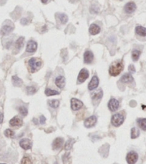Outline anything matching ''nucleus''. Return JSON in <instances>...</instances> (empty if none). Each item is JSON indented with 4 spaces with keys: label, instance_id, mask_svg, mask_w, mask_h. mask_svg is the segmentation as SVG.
Segmentation results:
<instances>
[{
    "label": "nucleus",
    "instance_id": "5",
    "mask_svg": "<svg viewBox=\"0 0 146 164\" xmlns=\"http://www.w3.org/2000/svg\"><path fill=\"white\" fill-rule=\"evenodd\" d=\"M88 77H89L88 71H87V69L83 68L82 69V70L80 71V73H79L78 77H77V80H78V82L80 83H82L85 82Z\"/></svg>",
    "mask_w": 146,
    "mask_h": 164
},
{
    "label": "nucleus",
    "instance_id": "23",
    "mask_svg": "<svg viewBox=\"0 0 146 164\" xmlns=\"http://www.w3.org/2000/svg\"><path fill=\"white\" fill-rule=\"evenodd\" d=\"M137 124L140 126V127L143 130L146 131V118L137 119Z\"/></svg>",
    "mask_w": 146,
    "mask_h": 164
},
{
    "label": "nucleus",
    "instance_id": "13",
    "mask_svg": "<svg viewBox=\"0 0 146 164\" xmlns=\"http://www.w3.org/2000/svg\"><path fill=\"white\" fill-rule=\"evenodd\" d=\"M94 56L93 53H92V51H87L84 54V62L85 63H92V61L93 60Z\"/></svg>",
    "mask_w": 146,
    "mask_h": 164
},
{
    "label": "nucleus",
    "instance_id": "21",
    "mask_svg": "<svg viewBox=\"0 0 146 164\" xmlns=\"http://www.w3.org/2000/svg\"><path fill=\"white\" fill-rule=\"evenodd\" d=\"M24 39L25 38H24L23 37H20V38L16 41V43H15V48H16L18 51H20V50L23 47L24 41H25V40Z\"/></svg>",
    "mask_w": 146,
    "mask_h": 164
},
{
    "label": "nucleus",
    "instance_id": "32",
    "mask_svg": "<svg viewBox=\"0 0 146 164\" xmlns=\"http://www.w3.org/2000/svg\"><path fill=\"white\" fill-rule=\"evenodd\" d=\"M21 164H32V161L30 157L25 156L23 158H22Z\"/></svg>",
    "mask_w": 146,
    "mask_h": 164
},
{
    "label": "nucleus",
    "instance_id": "11",
    "mask_svg": "<svg viewBox=\"0 0 146 164\" xmlns=\"http://www.w3.org/2000/svg\"><path fill=\"white\" fill-rule=\"evenodd\" d=\"M20 145L23 149L29 150L32 148V143L30 141V140L27 139V138H24V139H22L20 140Z\"/></svg>",
    "mask_w": 146,
    "mask_h": 164
},
{
    "label": "nucleus",
    "instance_id": "16",
    "mask_svg": "<svg viewBox=\"0 0 146 164\" xmlns=\"http://www.w3.org/2000/svg\"><path fill=\"white\" fill-rule=\"evenodd\" d=\"M55 84L57 86V87H59L60 89H62L64 88L65 85V79L64 76H60L57 77L55 79Z\"/></svg>",
    "mask_w": 146,
    "mask_h": 164
},
{
    "label": "nucleus",
    "instance_id": "1",
    "mask_svg": "<svg viewBox=\"0 0 146 164\" xmlns=\"http://www.w3.org/2000/svg\"><path fill=\"white\" fill-rule=\"evenodd\" d=\"M123 70V63L121 61L115 62L110 65L109 68V73L113 76H116L121 73Z\"/></svg>",
    "mask_w": 146,
    "mask_h": 164
},
{
    "label": "nucleus",
    "instance_id": "2",
    "mask_svg": "<svg viewBox=\"0 0 146 164\" xmlns=\"http://www.w3.org/2000/svg\"><path fill=\"white\" fill-rule=\"evenodd\" d=\"M29 65L31 69V71L34 72L37 70H38L39 67L42 65V62L41 60L37 58H32L28 61Z\"/></svg>",
    "mask_w": 146,
    "mask_h": 164
},
{
    "label": "nucleus",
    "instance_id": "10",
    "mask_svg": "<svg viewBox=\"0 0 146 164\" xmlns=\"http://www.w3.org/2000/svg\"><path fill=\"white\" fill-rule=\"evenodd\" d=\"M98 84H99L98 78L96 76H94L92 78L90 82L89 83V84H88L89 90H90V91L94 90V89H96V88L98 86Z\"/></svg>",
    "mask_w": 146,
    "mask_h": 164
},
{
    "label": "nucleus",
    "instance_id": "3",
    "mask_svg": "<svg viewBox=\"0 0 146 164\" xmlns=\"http://www.w3.org/2000/svg\"><path fill=\"white\" fill-rule=\"evenodd\" d=\"M112 124L115 127H119L124 122V117L120 114H115L112 117Z\"/></svg>",
    "mask_w": 146,
    "mask_h": 164
},
{
    "label": "nucleus",
    "instance_id": "33",
    "mask_svg": "<svg viewBox=\"0 0 146 164\" xmlns=\"http://www.w3.org/2000/svg\"><path fill=\"white\" fill-rule=\"evenodd\" d=\"M19 111H20V114L22 116H26L27 113H28V111H27V108L25 107H19Z\"/></svg>",
    "mask_w": 146,
    "mask_h": 164
},
{
    "label": "nucleus",
    "instance_id": "27",
    "mask_svg": "<svg viewBox=\"0 0 146 164\" xmlns=\"http://www.w3.org/2000/svg\"><path fill=\"white\" fill-rule=\"evenodd\" d=\"M58 18L62 24H65L68 20V17L65 14H57Z\"/></svg>",
    "mask_w": 146,
    "mask_h": 164
},
{
    "label": "nucleus",
    "instance_id": "19",
    "mask_svg": "<svg viewBox=\"0 0 146 164\" xmlns=\"http://www.w3.org/2000/svg\"><path fill=\"white\" fill-rule=\"evenodd\" d=\"M135 32L138 35L145 37L146 36V27H142V26H137L136 28H135Z\"/></svg>",
    "mask_w": 146,
    "mask_h": 164
},
{
    "label": "nucleus",
    "instance_id": "20",
    "mask_svg": "<svg viewBox=\"0 0 146 164\" xmlns=\"http://www.w3.org/2000/svg\"><path fill=\"white\" fill-rule=\"evenodd\" d=\"M13 30V27H11L9 25H4L3 26L1 30V34L3 35H8L9 33L12 32Z\"/></svg>",
    "mask_w": 146,
    "mask_h": 164
},
{
    "label": "nucleus",
    "instance_id": "22",
    "mask_svg": "<svg viewBox=\"0 0 146 164\" xmlns=\"http://www.w3.org/2000/svg\"><path fill=\"white\" fill-rule=\"evenodd\" d=\"M102 97V91L101 89H99L98 91H95V92L92 94V98L94 100H98L100 99Z\"/></svg>",
    "mask_w": 146,
    "mask_h": 164
},
{
    "label": "nucleus",
    "instance_id": "39",
    "mask_svg": "<svg viewBox=\"0 0 146 164\" xmlns=\"http://www.w3.org/2000/svg\"><path fill=\"white\" fill-rule=\"evenodd\" d=\"M77 0H70V1H71V2H75V1H77Z\"/></svg>",
    "mask_w": 146,
    "mask_h": 164
},
{
    "label": "nucleus",
    "instance_id": "29",
    "mask_svg": "<svg viewBox=\"0 0 146 164\" xmlns=\"http://www.w3.org/2000/svg\"><path fill=\"white\" fill-rule=\"evenodd\" d=\"M59 94H60L59 91L52 90V89H47L45 90V94L47 95V96H54V95H57Z\"/></svg>",
    "mask_w": 146,
    "mask_h": 164
},
{
    "label": "nucleus",
    "instance_id": "30",
    "mask_svg": "<svg viewBox=\"0 0 146 164\" xmlns=\"http://www.w3.org/2000/svg\"><path fill=\"white\" fill-rule=\"evenodd\" d=\"M74 143V140L73 139H70L68 141H67L66 144H65V149L66 150V151H69V150H70L72 148V147H73V145Z\"/></svg>",
    "mask_w": 146,
    "mask_h": 164
},
{
    "label": "nucleus",
    "instance_id": "12",
    "mask_svg": "<svg viewBox=\"0 0 146 164\" xmlns=\"http://www.w3.org/2000/svg\"><path fill=\"white\" fill-rule=\"evenodd\" d=\"M136 10V5L134 2H128L125 4L124 10L126 13L128 14H131L133 13V12L135 11Z\"/></svg>",
    "mask_w": 146,
    "mask_h": 164
},
{
    "label": "nucleus",
    "instance_id": "31",
    "mask_svg": "<svg viewBox=\"0 0 146 164\" xmlns=\"http://www.w3.org/2000/svg\"><path fill=\"white\" fill-rule=\"evenodd\" d=\"M4 135L6 137L12 138H14V136H15V132L10 129H7L6 130L4 131Z\"/></svg>",
    "mask_w": 146,
    "mask_h": 164
},
{
    "label": "nucleus",
    "instance_id": "40",
    "mask_svg": "<svg viewBox=\"0 0 146 164\" xmlns=\"http://www.w3.org/2000/svg\"><path fill=\"white\" fill-rule=\"evenodd\" d=\"M0 164H6V163H0Z\"/></svg>",
    "mask_w": 146,
    "mask_h": 164
},
{
    "label": "nucleus",
    "instance_id": "9",
    "mask_svg": "<svg viewBox=\"0 0 146 164\" xmlns=\"http://www.w3.org/2000/svg\"><path fill=\"white\" fill-rule=\"evenodd\" d=\"M96 122H97V117L95 116H91L85 120V126L87 128L92 127L94 126Z\"/></svg>",
    "mask_w": 146,
    "mask_h": 164
},
{
    "label": "nucleus",
    "instance_id": "37",
    "mask_svg": "<svg viewBox=\"0 0 146 164\" xmlns=\"http://www.w3.org/2000/svg\"><path fill=\"white\" fill-rule=\"evenodd\" d=\"M3 120H4V115H3V113L0 112V124L2 123Z\"/></svg>",
    "mask_w": 146,
    "mask_h": 164
},
{
    "label": "nucleus",
    "instance_id": "35",
    "mask_svg": "<svg viewBox=\"0 0 146 164\" xmlns=\"http://www.w3.org/2000/svg\"><path fill=\"white\" fill-rule=\"evenodd\" d=\"M129 71L130 72V73H135V66H134L133 65H129Z\"/></svg>",
    "mask_w": 146,
    "mask_h": 164
},
{
    "label": "nucleus",
    "instance_id": "8",
    "mask_svg": "<svg viewBox=\"0 0 146 164\" xmlns=\"http://www.w3.org/2000/svg\"><path fill=\"white\" fill-rule=\"evenodd\" d=\"M119 107V101L115 99H111L108 103V108L112 112H115Z\"/></svg>",
    "mask_w": 146,
    "mask_h": 164
},
{
    "label": "nucleus",
    "instance_id": "38",
    "mask_svg": "<svg viewBox=\"0 0 146 164\" xmlns=\"http://www.w3.org/2000/svg\"><path fill=\"white\" fill-rule=\"evenodd\" d=\"M41 1H42V3H44V4H45V3H47V0H41Z\"/></svg>",
    "mask_w": 146,
    "mask_h": 164
},
{
    "label": "nucleus",
    "instance_id": "4",
    "mask_svg": "<svg viewBox=\"0 0 146 164\" xmlns=\"http://www.w3.org/2000/svg\"><path fill=\"white\" fill-rule=\"evenodd\" d=\"M138 158V155L134 151H131L128 153L126 156V160L128 164H135Z\"/></svg>",
    "mask_w": 146,
    "mask_h": 164
},
{
    "label": "nucleus",
    "instance_id": "17",
    "mask_svg": "<svg viewBox=\"0 0 146 164\" xmlns=\"http://www.w3.org/2000/svg\"><path fill=\"white\" fill-rule=\"evenodd\" d=\"M89 32L91 35H95L100 33V28L98 25H95V24H92L90 26V28H89Z\"/></svg>",
    "mask_w": 146,
    "mask_h": 164
},
{
    "label": "nucleus",
    "instance_id": "14",
    "mask_svg": "<svg viewBox=\"0 0 146 164\" xmlns=\"http://www.w3.org/2000/svg\"><path fill=\"white\" fill-rule=\"evenodd\" d=\"M63 142H64V140L61 138H56L54 140V142L52 143V147L54 150H58L62 146Z\"/></svg>",
    "mask_w": 146,
    "mask_h": 164
},
{
    "label": "nucleus",
    "instance_id": "26",
    "mask_svg": "<svg viewBox=\"0 0 146 164\" xmlns=\"http://www.w3.org/2000/svg\"><path fill=\"white\" fill-rule=\"evenodd\" d=\"M139 135H140V131H139V129H137L136 127H133L131 129V138L135 139V138L138 137Z\"/></svg>",
    "mask_w": 146,
    "mask_h": 164
},
{
    "label": "nucleus",
    "instance_id": "6",
    "mask_svg": "<svg viewBox=\"0 0 146 164\" xmlns=\"http://www.w3.org/2000/svg\"><path fill=\"white\" fill-rule=\"evenodd\" d=\"M37 43L34 40H30L27 43L26 51L28 53H34L37 51Z\"/></svg>",
    "mask_w": 146,
    "mask_h": 164
},
{
    "label": "nucleus",
    "instance_id": "25",
    "mask_svg": "<svg viewBox=\"0 0 146 164\" xmlns=\"http://www.w3.org/2000/svg\"><path fill=\"white\" fill-rule=\"evenodd\" d=\"M140 53H141V52L138 51V50H133V52H132V58H133L134 61H137L139 59Z\"/></svg>",
    "mask_w": 146,
    "mask_h": 164
},
{
    "label": "nucleus",
    "instance_id": "28",
    "mask_svg": "<svg viewBox=\"0 0 146 164\" xmlns=\"http://www.w3.org/2000/svg\"><path fill=\"white\" fill-rule=\"evenodd\" d=\"M49 103V106L52 108H57L60 105V101L58 100H55V99H52V100H49L48 101Z\"/></svg>",
    "mask_w": 146,
    "mask_h": 164
},
{
    "label": "nucleus",
    "instance_id": "34",
    "mask_svg": "<svg viewBox=\"0 0 146 164\" xmlns=\"http://www.w3.org/2000/svg\"><path fill=\"white\" fill-rule=\"evenodd\" d=\"M26 89H27V93L28 94H33L36 92V89L34 86H28Z\"/></svg>",
    "mask_w": 146,
    "mask_h": 164
},
{
    "label": "nucleus",
    "instance_id": "18",
    "mask_svg": "<svg viewBox=\"0 0 146 164\" xmlns=\"http://www.w3.org/2000/svg\"><path fill=\"white\" fill-rule=\"evenodd\" d=\"M120 81H121L123 83H125V84H128V83H131L133 82V77L132 76L131 74H125L121 77Z\"/></svg>",
    "mask_w": 146,
    "mask_h": 164
},
{
    "label": "nucleus",
    "instance_id": "15",
    "mask_svg": "<svg viewBox=\"0 0 146 164\" xmlns=\"http://www.w3.org/2000/svg\"><path fill=\"white\" fill-rule=\"evenodd\" d=\"M9 124L12 127H20L22 125V120L18 117H15L9 121Z\"/></svg>",
    "mask_w": 146,
    "mask_h": 164
},
{
    "label": "nucleus",
    "instance_id": "7",
    "mask_svg": "<svg viewBox=\"0 0 146 164\" xmlns=\"http://www.w3.org/2000/svg\"><path fill=\"white\" fill-rule=\"evenodd\" d=\"M82 106H83V103L79 99H75V98L71 99V107L75 111L80 110Z\"/></svg>",
    "mask_w": 146,
    "mask_h": 164
},
{
    "label": "nucleus",
    "instance_id": "24",
    "mask_svg": "<svg viewBox=\"0 0 146 164\" xmlns=\"http://www.w3.org/2000/svg\"><path fill=\"white\" fill-rule=\"evenodd\" d=\"M12 83L14 86H20L22 84V80L17 76H12Z\"/></svg>",
    "mask_w": 146,
    "mask_h": 164
},
{
    "label": "nucleus",
    "instance_id": "36",
    "mask_svg": "<svg viewBox=\"0 0 146 164\" xmlns=\"http://www.w3.org/2000/svg\"><path fill=\"white\" fill-rule=\"evenodd\" d=\"M45 120H46L45 117L43 116V115H42V116L40 117V118H39V122H40L41 124H44V122H45Z\"/></svg>",
    "mask_w": 146,
    "mask_h": 164
}]
</instances>
